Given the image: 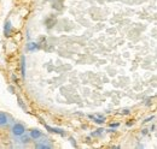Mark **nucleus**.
<instances>
[{"mask_svg": "<svg viewBox=\"0 0 157 149\" xmlns=\"http://www.w3.org/2000/svg\"><path fill=\"white\" fill-rule=\"evenodd\" d=\"M25 131H27L25 126L22 123H18V122H15L10 128V132H11L13 138H20L21 136L25 135Z\"/></svg>", "mask_w": 157, "mask_h": 149, "instance_id": "f257e3e1", "label": "nucleus"}, {"mask_svg": "<svg viewBox=\"0 0 157 149\" xmlns=\"http://www.w3.org/2000/svg\"><path fill=\"white\" fill-rule=\"evenodd\" d=\"M28 136L30 137L32 141H39V140L42 138V132L39 129H32V130L29 131Z\"/></svg>", "mask_w": 157, "mask_h": 149, "instance_id": "f03ea898", "label": "nucleus"}, {"mask_svg": "<svg viewBox=\"0 0 157 149\" xmlns=\"http://www.w3.org/2000/svg\"><path fill=\"white\" fill-rule=\"evenodd\" d=\"M10 124V117L5 112H0V126H6Z\"/></svg>", "mask_w": 157, "mask_h": 149, "instance_id": "7ed1b4c3", "label": "nucleus"}, {"mask_svg": "<svg viewBox=\"0 0 157 149\" xmlns=\"http://www.w3.org/2000/svg\"><path fill=\"white\" fill-rule=\"evenodd\" d=\"M36 147H38V148H39V149H51V148H52V147H51L50 144H47V143H45V141H44L42 143H40V144H38Z\"/></svg>", "mask_w": 157, "mask_h": 149, "instance_id": "20e7f679", "label": "nucleus"}, {"mask_svg": "<svg viewBox=\"0 0 157 149\" xmlns=\"http://www.w3.org/2000/svg\"><path fill=\"white\" fill-rule=\"evenodd\" d=\"M5 28H9V29H11V23H10V20H7V22L5 23ZM5 34L9 36V34H10V30H7Z\"/></svg>", "mask_w": 157, "mask_h": 149, "instance_id": "39448f33", "label": "nucleus"}, {"mask_svg": "<svg viewBox=\"0 0 157 149\" xmlns=\"http://www.w3.org/2000/svg\"><path fill=\"white\" fill-rule=\"evenodd\" d=\"M24 64H25V63H24V56H22V76H23V77L25 76V72H24Z\"/></svg>", "mask_w": 157, "mask_h": 149, "instance_id": "423d86ee", "label": "nucleus"}]
</instances>
